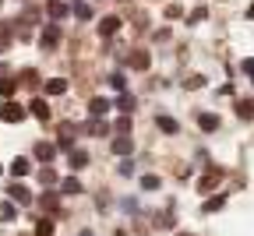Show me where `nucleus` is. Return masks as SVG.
<instances>
[{
  "instance_id": "23",
  "label": "nucleus",
  "mask_w": 254,
  "mask_h": 236,
  "mask_svg": "<svg viewBox=\"0 0 254 236\" xmlns=\"http://www.w3.org/2000/svg\"><path fill=\"white\" fill-rule=\"evenodd\" d=\"M205 18H208V11H205V7H194V11L187 14V25H201Z\"/></svg>"
},
{
  "instance_id": "31",
  "label": "nucleus",
  "mask_w": 254,
  "mask_h": 236,
  "mask_svg": "<svg viewBox=\"0 0 254 236\" xmlns=\"http://www.w3.org/2000/svg\"><path fill=\"white\" fill-rule=\"evenodd\" d=\"M74 14H78L81 21H88V18H92V7H88V4H81V0H78V7H74Z\"/></svg>"
},
{
  "instance_id": "12",
  "label": "nucleus",
  "mask_w": 254,
  "mask_h": 236,
  "mask_svg": "<svg viewBox=\"0 0 254 236\" xmlns=\"http://www.w3.org/2000/svg\"><path fill=\"white\" fill-rule=\"evenodd\" d=\"M7 194H11V201H18V205H28V201H32V194H28L21 183H11V187H7Z\"/></svg>"
},
{
  "instance_id": "37",
  "label": "nucleus",
  "mask_w": 254,
  "mask_h": 236,
  "mask_svg": "<svg viewBox=\"0 0 254 236\" xmlns=\"http://www.w3.org/2000/svg\"><path fill=\"white\" fill-rule=\"evenodd\" d=\"M247 18H251V21H254V4H251V7H247Z\"/></svg>"
},
{
  "instance_id": "8",
  "label": "nucleus",
  "mask_w": 254,
  "mask_h": 236,
  "mask_svg": "<svg viewBox=\"0 0 254 236\" xmlns=\"http://www.w3.org/2000/svg\"><path fill=\"white\" fill-rule=\"evenodd\" d=\"M28 173H32V162H28L25 155H18V159L11 162V177H18V180H21V177H28Z\"/></svg>"
},
{
  "instance_id": "15",
  "label": "nucleus",
  "mask_w": 254,
  "mask_h": 236,
  "mask_svg": "<svg viewBox=\"0 0 254 236\" xmlns=\"http://www.w3.org/2000/svg\"><path fill=\"white\" fill-rule=\"evenodd\" d=\"M28 110H32V117H36V120H50V106H46V99H36V103H32Z\"/></svg>"
},
{
  "instance_id": "35",
  "label": "nucleus",
  "mask_w": 254,
  "mask_h": 236,
  "mask_svg": "<svg viewBox=\"0 0 254 236\" xmlns=\"http://www.w3.org/2000/svg\"><path fill=\"white\" fill-rule=\"evenodd\" d=\"M117 130H120V134H127V130H131V120L120 117V120H117Z\"/></svg>"
},
{
  "instance_id": "33",
  "label": "nucleus",
  "mask_w": 254,
  "mask_h": 236,
  "mask_svg": "<svg viewBox=\"0 0 254 236\" xmlns=\"http://www.w3.org/2000/svg\"><path fill=\"white\" fill-rule=\"evenodd\" d=\"M110 88H113V92H124V88H127L124 74H113V78H110Z\"/></svg>"
},
{
  "instance_id": "20",
  "label": "nucleus",
  "mask_w": 254,
  "mask_h": 236,
  "mask_svg": "<svg viewBox=\"0 0 254 236\" xmlns=\"http://www.w3.org/2000/svg\"><path fill=\"white\" fill-rule=\"evenodd\" d=\"M14 215H18V208L11 205V201H0V222H11Z\"/></svg>"
},
{
  "instance_id": "18",
  "label": "nucleus",
  "mask_w": 254,
  "mask_h": 236,
  "mask_svg": "<svg viewBox=\"0 0 254 236\" xmlns=\"http://www.w3.org/2000/svg\"><path fill=\"white\" fill-rule=\"evenodd\" d=\"M39 183L43 187H53L57 183V170H53V166H43V170H39Z\"/></svg>"
},
{
  "instance_id": "6",
  "label": "nucleus",
  "mask_w": 254,
  "mask_h": 236,
  "mask_svg": "<svg viewBox=\"0 0 254 236\" xmlns=\"http://www.w3.org/2000/svg\"><path fill=\"white\" fill-rule=\"evenodd\" d=\"M134 152V141L127 138V134H120V138H113V155H120V159H127Z\"/></svg>"
},
{
  "instance_id": "32",
  "label": "nucleus",
  "mask_w": 254,
  "mask_h": 236,
  "mask_svg": "<svg viewBox=\"0 0 254 236\" xmlns=\"http://www.w3.org/2000/svg\"><path fill=\"white\" fill-rule=\"evenodd\" d=\"M166 18L173 21V18H184V7L180 4H166Z\"/></svg>"
},
{
  "instance_id": "14",
  "label": "nucleus",
  "mask_w": 254,
  "mask_h": 236,
  "mask_svg": "<svg viewBox=\"0 0 254 236\" xmlns=\"http://www.w3.org/2000/svg\"><path fill=\"white\" fill-rule=\"evenodd\" d=\"M88 113H92V117H99V120H103V117L110 113V103H106V99H92V103H88Z\"/></svg>"
},
{
  "instance_id": "16",
  "label": "nucleus",
  "mask_w": 254,
  "mask_h": 236,
  "mask_svg": "<svg viewBox=\"0 0 254 236\" xmlns=\"http://www.w3.org/2000/svg\"><path fill=\"white\" fill-rule=\"evenodd\" d=\"M198 127L201 130H219V117L215 113H198Z\"/></svg>"
},
{
  "instance_id": "28",
  "label": "nucleus",
  "mask_w": 254,
  "mask_h": 236,
  "mask_svg": "<svg viewBox=\"0 0 254 236\" xmlns=\"http://www.w3.org/2000/svg\"><path fill=\"white\" fill-rule=\"evenodd\" d=\"M53 148H57V152H71V148H74V141L67 138V134H64V138H57V145H53Z\"/></svg>"
},
{
  "instance_id": "1",
  "label": "nucleus",
  "mask_w": 254,
  "mask_h": 236,
  "mask_svg": "<svg viewBox=\"0 0 254 236\" xmlns=\"http://www.w3.org/2000/svg\"><path fill=\"white\" fill-rule=\"evenodd\" d=\"M39 46H43L46 53L60 46V21H53V25H46V28H43V36H39Z\"/></svg>"
},
{
  "instance_id": "26",
  "label": "nucleus",
  "mask_w": 254,
  "mask_h": 236,
  "mask_svg": "<svg viewBox=\"0 0 254 236\" xmlns=\"http://www.w3.org/2000/svg\"><path fill=\"white\" fill-rule=\"evenodd\" d=\"M36 236H53V219H43L36 226Z\"/></svg>"
},
{
  "instance_id": "39",
  "label": "nucleus",
  "mask_w": 254,
  "mask_h": 236,
  "mask_svg": "<svg viewBox=\"0 0 254 236\" xmlns=\"http://www.w3.org/2000/svg\"><path fill=\"white\" fill-rule=\"evenodd\" d=\"M0 173H4V166H0Z\"/></svg>"
},
{
  "instance_id": "34",
  "label": "nucleus",
  "mask_w": 254,
  "mask_h": 236,
  "mask_svg": "<svg viewBox=\"0 0 254 236\" xmlns=\"http://www.w3.org/2000/svg\"><path fill=\"white\" fill-rule=\"evenodd\" d=\"M141 190H159V177H141Z\"/></svg>"
},
{
  "instance_id": "22",
  "label": "nucleus",
  "mask_w": 254,
  "mask_h": 236,
  "mask_svg": "<svg viewBox=\"0 0 254 236\" xmlns=\"http://www.w3.org/2000/svg\"><path fill=\"white\" fill-rule=\"evenodd\" d=\"M237 113H240L244 120H254V99H244V103L237 106Z\"/></svg>"
},
{
  "instance_id": "27",
  "label": "nucleus",
  "mask_w": 254,
  "mask_h": 236,
  "mask_svg": "<svg viewBox=\"0 0 254 236\" xmlns=\"http://www.w3.org/2000/svg\"><path fill=\"white\" fill-rule=\"evenodd\" d=\"M14 88H18L14 81H7V78H0V95H4V99H11V95H14Z\"/></svg>"
},
{
  "instance_id": "29",
  "label": "nucleus",
  "mask_w": 254,
  "mask_h": 236,
  "mask_svg": "<svg viewBox=\"0 0 254 236\" xmlns=\"http://www.w3.org/2000/svg\"><path fill=\"white\" fill-rule=\"evenodd\" d=\"M184 85H187V88H205V74H190Z\"/></svg>"
},
{
  "instance_id": "2",
  "label": "nucleus",
  "mask_w": 254,
  "mask_h": 236,
  "mask_svg": "<svg viewBox=\"0 0 254 236\" xmlns=\"http://www.w3.org/2000/svg\"><path fill=\"white\" fill-rule=\"evenodd\" d=\"M0 120H4V123H21L25 120V106H18L14 99H7L4 110H0Z\"/></svg>"
},
{
  "instance_id": "7",
  "label": "nucleus",
  "mask_w": 254,
  "mask_h": 236,
  "mask_svg": "<svg viewBox=\"0 0 254 236\" xmlns=\"http://www.w3.org/2000/svg\"><path fill=\"white\" fill-rule=\"evenodd\" d=\"M67 166H71V170H85V166H88V152L85 148H71L67 152Z\"/></svg>"
},
{
  "instance_id": "25",
  "label": "nucleus",
  "mask_w": 254,
  "mask_h": 236,
  "mask_svg": "<svg viewBox=\"0 0 254 236\" xmlns=\"http://www.w3.org/2000/svg\"><path fill=\"white\" fill-rule=\"evenodd\" d=\"M88 134H95V138H99V134H106V123H103L99 117H92V120H88Z\"/></svg>"
},
{
  "instance_id": "13",
  "label": "nucleus",
  "mask_w": 254,
  "mask_h": 236,
  "mask_svg": "<svg viewBox=\"0 0 254 236\" xmlns=\"http://www.w3.org/2000/svg\"><path fill=\"white\" fill-rule=\"evenodd\" d=\"M43 88H46V95H64V92H67V81H64V78H50Z\"/></svg>"
},
{
  "instance_id": "10",
  "label": "nucleus",
  "mask_w": 254,
  "mask_h": 236,
  "mask_svg": "<svg viewBox=\"0 0 254 236\" xmlns=\"http://www.w3.org/2000/svg\"><path fill=\"white\" fill-rule=\"evenodd\" d=\"M53 155H57V148H53L50 141H39V145H36V159H39L43 166H46V162H53Z\"/></svg>"
},
{
  "instance_id": "9",
  "label": "nucleus",
  "mask_w": 254,
  "mask_h": 236,
  "mask_svg": "<svg viewBox=\"0 0 254 236\" xmlns=\"http://www.w3.org/2000/svg\"><path fill=\"white\" fill-rule=\"evenodd\" d=\"M222 208H226V194H215V197H208L205 205H201V212H205V215H212V212H222Z\"/></svg>"
},
{
  "instance_id": "3",
  "label": "nucleus",
  "mask_w": 254,
  "mask_h": 236,
  "mask_svg": "<svg viewBox=\"0 0 254 236\" xmlns=\"http://www.w3.org/2000/svg\"><path fill=\"white\" fill-rule=\"evenodd\" d=\"M222 183V170H208L201 180H198V194H208V190H215Z\"/></svg>"
},
{
  "instance_id": "24",
  "label": "nucleus",
  "mask_w": 254,
  "mask_h": 236,
  "mask_svg": "<svg viewBox=\"0 0 254 236\" xmlns=\"http://www.w3.org/2000/svg\"><path fill=\"white\" fill-rule=\"evenodd\" d=\"M131 106H134V99L127 95V92H120V95H117V110H124V113H131Z\"/></svg>"
},
{
  "instance_id": "17",
  "label": "nucleus",
  "mask_w": 254,
  "mask_h": 236,
  "mask_svg": "<svg viewBox=\"0 0 254 236\" xmlns=\"http://www.w3.org/2000/svg\"><path fill=\"white\" fill-rule=\"evenodd\" d=\"M155 123H159V130H163V134H177V130H180V123H177L173 117H159Z\"/></svg>"
},
{
  "instance_id": "5",
  "label": "nucleus",
  "mask_w": 254,
  "mask_h": 236,
  "mask_svg": "<svg viewBox=\"0 0 254 236\" xmlns=\"http://www.w3.org/2000/svg\"><path fill=\"white\" fill-rule=\"evenodd\" d=\"M46 14H50V21H64V18L71 14V7L64 4V0H50V4H46Z\"/></svg>"
},
{
  "instance_id": "11",
  "label": "nucleus",
  "mask_w": 254,
  "mask_h": 236,
  "mask_svg": "<svg viewBox=\"0 0 254 236\" xmlns=\"http://www.w3.org/2000/svg\"><path fill=\"white\" fill-rule=\"evenodd\" d=\"M148 63H152V57L145 50H134L131 53V67H134V71H148Z\"/></svg>"
},
{
  "instance_id": "36",
  "label": "nucleus",
  "mask_w": 254,
  "mask_h": 236,
  "mask_svg": "<svg viewBox=\"0 0 254 236\" xmlns=\"http://www.w3.org/2000/svg\"><path fill=\"white\" fill-rule=\"evenodd\" d=\"M244 71H247V74H254V57H247V60H244Z\"/></svg>"
},
{
  "instance_id": "38",
  "label": "nucleus",
  "mask_w": 254,
  "mask_h": 236,
  "mask_svg": "<svg viewBox=\"0 0 254 236\" xmlns=\"http://www.w3.org/2000/svg\"><path fill=\"white\" fill-rule=\"evenodd\" d=\"M78 236H92V233H88V229H85V233H78Z\"/></svg>"
},
{
  "instance_id": "21",
  "label": "nucleus",
  "mask_w": 254,
  "mask_h": 236,
  "mask_svg": "<svg viewBox=\"0 0 254 236\" xmlns=\"http://www.w3.org/2000/svg\"><path fill=\"white\" fill-rule=\"evenodd\" d=\"M39 201H43V208H46V212H57V208H60V197H57L53 190H50V194H43Z\"/></svg>"
},
{
  "instance_id": "4",
  "label": "nucleus",
  "mask_w": 254,
  "mask_h": 236,
  "mask_svg": "<svg viewBox=\"0 0 254 236\" xmlns=\"http://www.w3.org/2000/svg\"><path fill=\"white\" fill-rule=\"evenodd\" d=\"M120 25H124V21H120L117 14H110V18H103V21H99V36H103V39H113V36H117V32H120Z\"/></svg>"
},
{
  "instance_id": "19",
  "label": "nucleus",
  "mask_w": 254,
  "mask_h": 236,
  "mask_svg": "<svg viewBox=\"0 0 254 236\" xmlns=\"http://www.w3.org/2000/svg\"><path fill=\"white\" fill-rule=\"evenodd\" d=\"M60 190H64V194H81V183H78L74 177H64V180H60Z\"/></svg>"
},
{
  "instance_id": "30",
  "label": "nucleus",
  "mask_w": 254,
  "mask_h": 236,
  "mask_svg": "<svg viewBox=\"0 0 254 236\" xmlns=\"http://www.w3.org/2000/svg\"><path fill=\"white\" fill-rule=\"evenodd\" d=\"M131 173H134V162L127 155V159H120V177H131Z\"/></svg>"
},
{
  "instance_id": "40",
  "label": "nucleus",
  "mask_w": 254,
  "mask_h": 236,
  "mask_svg": "<svg viewBox=\"0 0 254 236\" xmlns=\"http://www.w3.org/2000/svg\"><path fill=\"white\" fill-rule=\"evenodd\" d=\"M251 78H254V74H251Z\"/></svg>"
}]
</instances>
